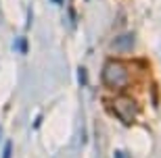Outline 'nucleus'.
<instances>
[{
  "instance_id": "f257e3e1",
  "label": "nucleus",
  "mask_w": 161,
  "mask_h": 158,
  "mask_svg": "<svg viewBox=\"0 0 161 158\" xmlns=\"http://www.w3.org/2000/svg\"><path fill=\"white\" fill-rule=\"evenodd\" d=\"M103 81L113 89H119L128 83V69L117 60H109L103 69Z\"/></svg>"
},
{
  "instance_id": "f03ea898",
  "label": "nucleus",
  "mask_w": 161,
  "mask_h": 158,
  "mask_svg": "<svg viewBox=\"0 0 161 158\" xmlns=\"http://www.w3.org/2000/svg\"><path fill=\"white\" fill-rule=\"evenodd\" d=\"M111 110L117 115L119 121H124L125 125H132L134 119H136V115H138V104L132 98L121 96V98H115L113 102H111Z\"/></svg>"
},
{
  "instance_id": "7ed1b4c3",
  "label": "nucleus",
  "mask_w": 161,
  "mask_h": 158,
  "mask_svg": "<svg viewBox=\"0 0 161 158\" xmlns=\"http://www.w3.org/2000/svg\"><path fill=\"white\" fill-rule=\"evenodd\" d=\"M111 48L113 50H117V52H124V50H132L134 48V33H121V35H117L113 40V44H111Z\"/></svg>"
},
{
  "instance_id": "20e7f679",
  "label": "nucleus",
  "mask_w": 161,
  "mask_h": 158,
  "mask_svg": "<svg viewBox=\"0 0 161 158\" xmlns=\"http://www.w3.org/2000/svg\"><path fill=\"white\" fill-rule=\"evenodd\" d=\"M11 148H13V144H11V141H6V148H4V152H2V158H11V152H13Z\"/></svg>"
},
{
  "instance_id": "39448f33",
  "label": "nucleus",
  "mask_w": 161,
  "mask_h": 158,
  "mask_svg": "<svg viewBox=\"0 0 161 158\" xmlns=\"http://www.w3.org/2000/svg\"><path fill=\"white\" fill-rule=\"evenodd\" d=\"M80 83H82V85L86 83V71L84 69H80Z\"/></svg>"
},
{
  "instance_id": "423d86ee",
  "label": "nucleus",
  "mask_w": 161,
  "mask_h": 158,
  "mask_svg": "<svg viewBox=\"0 0 161 158\" xmlns=\"http://www.w3.org/2000/svg\"><path fill=\"white\" fill-rule=\"evenodd\" d=\"M115 158H128V156H125L124 152H115Z\"/></svg>"
},
{
  "instance_id": "0eeeda50",
  "label": "nucleus",
  "mask_w": 161,
  "mask_h": 158,
  "mask_svg": "<svg viewBox=\"0 0 161 158\" xmlns=\"http://www.w3.org/2000/svg\"><path fill=\"white\" fill-rule=\"evenodd\" d=\"M53 2H57V4H63V0H53Z\"/></svg>"
}]
</instances>
